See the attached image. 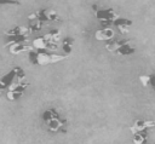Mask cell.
Listing matches in <instances>:
<instances>
[{
    "mask_svg": "<svg viewBox=\"0 0 155 144\" xmlns=\"http://www.w3.org/2000/svg\"><path fill=\"white\" fill-rule=\"evenodd\" d=\"M150 86L155 90V74H151L150 75Z\"/></svg>",
    "mask_w": 155,
    "mask_h": 144,
    "instance_id": "4fadbf2b",
    "label": "cell"
},
{
    "mask_svg": "<svg viewBox=\"0 0 155 144\" xmlns=\"http://www.w3.org/2000/svg\"><path fill=\"white\" fill-rule=\"evenodd\" d=\"M114 35H115L114 29L110 27H103V28L96 30V33H94V38L98 41H110L114 38Z\"/></svg>",
    "mask_w": 155,
    "mask_h": 144,
    "instance_id": "52a82bcc",
    "label": "cell"
},
{
    "mask_svg": "<svg viewBox=\"0 0 155 144\" xmlns=\"http://www.w3.org/2000/svg\"><path fill=\"white\" fill-rule=\"evenodd\" d=\"M35 15L38 16V18L44 23V22H53V21H58V15L56 11L50 10V8H45L41 11H36Z\"/></svg>",
    "mask_w": 155,
    "mask_h": 144,
    "instance_id": "ba28073f",
    "label": "cell"
},
{
    "mask_svg": "<svg viewBox=\"0 0 155 144\" xmlns=\"http://www.w3.org/2000/svg\"><path fill=\"white\" fill-rule=\"evenodd\" d=\"M151 128H155V121L154 120H136L128 127V129L132 133V136L133 134H137V133L148 132Z\"/></svg>",
    "mask_w": 155,
    "mask_h": 144,
    "instance_id": "5b68a950",
    "label": "cell"
},
{
    "mask_svg": "<svg viewBox=\"0 0 155 144\" xmlns=\"http://www.w3.org/2000/svg\"><path fill=\"white\" fill-rule=\"evenodd\" d=\"M65 56H57V54H51L46 51H39L35 53H31L30 61L34 64H39V65H46L50 63H54L58 61L64 59Z\"/></svg>",
    "mask_w": 155,
    "mask_h": 144,
    "instance_id": "277c9868",
    "label": "cell"
},
{
    "mask_svg": "<svg viewBox=\"0 0 155 144\" xmlns=\"http://www.w3.org/2000/svg\"><path fill=\"white\" fill-rule=\"evenodd\" d=\"M147 132L144 133H137V134H133L132 136V143L133 144H145L147 143Z\"/></svg>",
    "mask_w": 155,
    "mask_h": 144,
    "instance_id": "30bf717a",
    "label": "cell"
},
{
    "mask_svg": "<svg viewBox=\"0 0 155 144\" xmlns=\"http://www.w3.org/2000/svg\"><path fill=\"white\" fill-rule=\"evenodd\" d=\"M73 45H74V39H73V38L68 36V38H65V39L63 40V42H62V48H63V51H64L65 54H70V53H71V51H73Z\"/></svg>",
    "mask_w": 155,
    "mask_h": 144,
    "instance_id": "9c48e42d",
    "label": "cell"
},
{
    "mask_svg": "<svg viewBox=\"0 0 155 144\" xmlns=\"http://www.w3.org/2000/svg\"><path fill=\"white\" fill-rule=\"evenodd\" d=\"M105 50L114 52L120 56H131L136 52V48L132 46V44L128 40H116L113 42H108L105 45Z\"/></svg>",
    "mask_w": 155,
    "mask_h": 144,
    "instance_id": "3957f363",
    "label": "cell"
},
{
    "mask_svg": "<svg viewBox=\"0 0 155 144\" xmlns=\"http://www.w3.org/2000/svg\"><path fill=\"white\" fill-rule=\"evenodd\" d=\"M132 24H133V22H132L131 19L125 18V17H120V16H119V17L114 21V23H113V25L119 30L120 34H127V33L130 31Z\"/></svg>",
    "mask_w": 155,
    "mask_h": 144,
    "instance_id": "8992f818",
    "label": "cell"
},
{
    "mask_svg": "<svg viewBox=\"0 0 155 144\" xmlns=\"http://www.w3.org/2000/svg\"><path fill=\"white\" fill-rule=\"evenodd\" d=\"M138 80H139V82L143 87L150 86V75H139Z\"/></svg>",
    "mask_w": 155,
    "mask_h": 144,
    "instance_id": "8fae6325",
    "label": "cell"
},
{
    "mask_svg": "<svg viewBox=\"0 0 155 144\" xmlns=\"http://www.w3.org/2000/svg\"><path fill=\"white\" fill-rule=\"evenodd\" d=\"M93 13L97 21L103 25V27H109L110 24L114 23V21L119 17V15L114 11L113 7H99L97 5H93Z\"/></svg>",
    "mask_w": 155,
    "mask_h": 144,
    "instance_id": "7a4b0ae2",
    "label": "cell"
},
{
    "mask_svg": "<svg viewBox=\"0 0 155 144\" xmlns=\"http://www.w3.org/2000/svg\"><path fill=\"white\" fill-rule=\"evenodd\" d=\"M42 120L47 127L48 131L53 132V133H57V132H63L65 133L67 132V125H68V121L63 117H61V115L57 113L56 109L51 108V109H47L42 113Z\"/></svg>",
    "mask_w": 155,
    "mask_h": 144,
    "instance_id": "6da1fadb",
    "label": "cell"
},
{
    "mask_svg": "<svg viewBox=\"0 0 155 144\" xmlns=\"http://www.w3.org/2000/svg\"><path fill=\"white\" fill-rule=\"evenodd\" d=\"M0 4H15V5H19V1H17V0H0Z\"/></svg>",
    "mask_w": 155,
    "mask_h": 144,
    "instance_id": "7c38bea8",
    "label": "cell"
}]
</instances>
